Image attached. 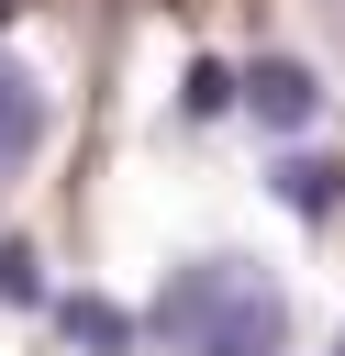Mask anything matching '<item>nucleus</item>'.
<instances>
[{"mask_svg": "<svg viewBox=\"0 0 345 356\" xmlns=\"http://www.w3.org/2000/svg\"><path fill=\"white\" fill-rule=\"evenodd\" d=\"M56 334H67L78 356H134V345H145V312H122V300H100V289H67V300H56Z\"/></svg>", "mask_w": 345, "mask_h": 356, "instance_id": "nucleus-3", "label": "nucleus"}, {"mask_svg": "<svg viewBox=\"0 0 345 356\" xmlns=\"http://www.w3.org/2000/svg\"><path fill=\"white\" fill-rule=\"evenodd\" d=\"M145 334H167L178 356H278V345H289V300H278L245 256H189V267L156 289Z\"/></svg>", "mask_w": 345, "mask_h": 356, "instance_id": "nucleus-1", "label": "nucleus"}, {"mask_svg": "<svg viewBox=\"0 0 345 356\" xmlns=\"http://www.w3.org/2000/svg\"><path fill=\"white\" fill-rule=\"evenodd\" d=\"M334 356H345V345H334Z\"/></svg>", "mask_w": 345, "mask_h": 356, "instance_id": "nucleus-9", "label": "nucleus"}, {"mask_svg": "<svg viewBox=\"0 0 345 356\" xmlns=\"http://www.w3.org/2000/svg\"><path fill=\"white\" fill-rule=\"evenodd\" d=\"M267 189H278V211H300V222H334V211H345V167H334V156H278Z\"/></svg>", "mask_w": 345, "mask_h": 356, "instance_id": "nucleus-4", "label": "nucleus"}, {"mask_svg": "<svg viewBox=\"0 0 345 356\" xmlns=\"http://www.w3.org/2000/svg\"><path fill=\"white\" fill-rule=\"evenodd\" d=\"M0 300H11V312H45V300H56V289H45V256H33L22 234H0Z\"/></svg>", "mask_w": 345, "mask_h": 356, "instance_id": "nucleus-7", "label": "nucleus"}, {"mask_svg": "<svg viewBox=\"0 0 345 356\" xmlns=\"http://www.w3.org/2000/svg\"><path fill=\"white\" fill-rule=\"evenodd\" d=\"M11 11H22V0H0V22H11Z\"/></svg>", "mask_w": 345, "mask_h": 356, "instance_id": "nucleus-8", "label": "nucleus"}, {"mask_svg": "<svg viewBox=\"0 0 345 356\" xmlns=\"http://www.w3.org/2000/svg\"><path fill=\"white\" fill-rule=\"evenodd\" d=\"M33 145H45V89H33V78L0 56V167H22Z\"/></svg>", "mask_w": 345, "mask_h": 356, "instance_id": "nucleus-5", "label": "nucleus"}, {"mask_svg": "<svg viewBox=\"0 0 345 356\" xmlns=\"http://www.w3.org/2000/svg\"><path fill=\"white\" fill-rule=\"evenodd\" d=\"M178 111H189V122H223V111H245V78H234L223 56H189V78H178Z\"/></svg>", "mask_w": 345, "mask_h": 356, "instance_id": "nucleus-6", "label": "nucleus"}, {"mask_svg": "<svg viewBox=\"0 0 345 356\" xmlns=\"http://www.w3.org/2000/svg\"><path fill=\"white\" fill-rule=\"evenodd\" d=\"M245 111H256V134H312L323 122V78L300 56H256L245 67Z\"/></svg>", "mask_w": 345, "mask_h": 356, "instance_id": "nucleus-2", "label": "nucleus"}, {"mask_svg": "<svg viewBox=\"0 0 345 356\" xmlns=\"http://www.w3.org/2000/svg\"><path fill=\"white\" fill-rule=\"evenodd\" d=\"M334 11H345V0H334Z\"/></svg>", "mask_w": 345, "mask_h": 356, "instance_id": "nucleus-10", "label": "nucleus"}]
</instances>
